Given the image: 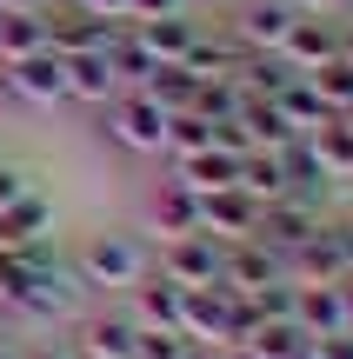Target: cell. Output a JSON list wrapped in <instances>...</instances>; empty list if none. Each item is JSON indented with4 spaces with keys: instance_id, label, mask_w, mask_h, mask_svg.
I'll list each match as a JSON object with an SVG mask.
<instances>
[{
    "instance_id": "1",
    "label": "cell",
    "mask_w": 353,
    "mask_h": 359,
    "mask_svg": "<svg viewBox=\"0 0 353 359\" xmlns=\"http://www.w3.org/2000/svg\"><path fill=\"white\" fill-rule=\"evenodd\" d=\"M74 273L87 280V293L120 299V293H133V286L154 273V246H147L140 233H120V226L87 233V240H80V253H74Z\"/></svg>"
},
{
    "instance_id": "2",
    "label": "cell",
    "mask_w": 353,
    "mask_h": 359,
    "mask_svg": "<svg viewBox=\"0 0 353 359\" xmlns=\"http://www.w3.org/2000/svg\"><path fill=\"white\" fill-rule=\"evenodd\" d=\"M100 140L120 154H160L167 147V107H154L140 87H120L100 107Z\"/></svg>"
},
{
    "instance_id": "3",
    "label": "cell",
    "mask_w": 353,
    "mask_h": 359,
    "mask_svg": "<svg viewBox=\"0 0 353 359\" xmlns=\"http://www.w3.org/2000/svg\"><path fill=\"white\" fill-rule=\"evenodd\" d=\"M327 219H333V213H327L320 200H307V193H280V200H267V206H260V226H253V240H260L267 253L280 259V273H287V259L300 253V246L314 240Z\"/></svg>"
},
{
    "instance_id": "4",
    "label": "cell",
    "mask_w": 353,
    "mask_h": 359,
    "mask_svg": "<svg viewBox=\"0 0 353 359\" xmlns=\"http://www.w3.org/2000/svg\"><path fill=\"white\" fill-rule=\"evenodd\" d=\"M154 273H167L173 286H220V240H213V233H180V240H160Z\"/></svg>"
},
{
    "instance_id": "5",
    "label": "cell",
    "mask_w": 353,
    "mask_h": 359,
    "mask_svg": "<svg viewBox=\"0 0 353 359\" xmlns=\"http://www.w3.org/2000/svg\"><path fill=\"white\" fill-rule=\"evenodd\" d=\"M300 20V7H293V0H240L234 7V40L247 53H280V40H287V27Z\"/></svg>"
},
{
    "instance_id": "6",
    "label": "cell",
    "mask_w": 353,
    "mask_h": 359,
    "mask_svg": "<svg viewBox=\"0 0 353 359\" xmlns=\"http://www.w3.org/2000/svg\"><path fill=\"white\" fill-rule=\"evenodd\" d=\"M7 80L20 93V107H60L67 100V53H53V47L20 53V60H7Z\"/></svg>"
},
{
    "instance_id": "7",
    "label": "cell",
    "mask_w": 353,
    "mask_h": 359,
    "mask_svg": "<svg viewBox=\"0 0 353 359\" xmlns=\"http://www.w3.org/2000/svg\"><path fill=\"white\" fill-rule=\"evenodd\" d=\"M333 53H340V13H300V20L287 27V40H280V60H287L293 74H314Z\"/></svg>"
},
{
    "instance_id": "8",
    "label": "cell",
    "mask_w": 353,
    "mask_h": 359,
    "mask_svg": "<svg viewBox=\"0 0 353 359\" xmlns=\"http://www.w3.org/2000/svg\"><path fill=\"white\" fill-rule=\"evenodd\" d=\"M253 226H260V200L240 187H213L200 193V233H213V240H253Z\"/></svg>"
},
{
    "instance_id": "9",
    "label": "cell",
    "mask_w": 353,
    "mask_h": 359,
    "mask_svg": "<svg viewBox=\"0 0 353 359\" xmlns=\"http://www.w3.org/2000/svg\"><path fill=\"white\" fill-rule=\"evenodd\" d=\"M47 47L53 53H100L107 40H114V20H93V13H80L74 0H47Z\"/></svg>"
},
{
    "instance_id": "10",
    "label": "cell",
    "mask_w": 353,
    "mask_h": 359,
    "mask_svg": "<svg viewBox=\"0 0 353 359\" xmlns=\"http://www.w3.org/2000/svg\"><path fill=\"white\" fill-rule=\"evenodd\" d=\"M180 299L187 286H173L167 273H147L133 293H120V306H127L133 326H154V333H180Z\"/></svg>"
},
{
    "instance_id": "11",
    "label": "cell",
    "mask_w": 353,
    "mask_h": 359,
    "mask_svg": "<svg viewBox=\"0 0 353 359\" xmlns=\"http://www.w3.org/2000/svg\"><path fill=\"white\" fill-rule=\"evenodd\" d=\"M53 240V200L47 193H20L13 206H0V253H20V246H47Z\"/></svg>"
},
{
    "instance_id": "12",
    "label": "cell",
    "mask_w": 353,
    "mask_h": 359,
    "mask_svg": "<svg viewBox=\"0 0 353 359\" xmlns=\"http://www.w3.org/2000/svg\"><path fill=\"white\" fill-rule=\"evenodd\" d=\"M274 160H280V180H287V193H307V200H320V206H327L333 180H327V167H320L314 133H293L287 147H274Z\"/></svg>"
},
{
    "instance_id": "13",
    "label": "cell",
    "mask_w": 353,
    "mask_h": 359,
    "mask_svg": "<svg viewBox=\"0 0 353 359\" xmlns=\"http://www.w3.org/2000/svg\"><path fill=\"white\" fill-rule=\"evenodd\" d=\"M267 280H287V273H280V259L267 253L260 240H227L220 246V286L253 293V286H267Z\"/></svg>"
},
{
    "instance_id": "14",
    "label": "cell",
    "mask_w": 353,
    "mask_h": 359,
    "mask_svg": "<svg viewBox=\"0 0 353 359\" xmlns=\"http://www.w3.org/2000/svg\"><path fill=\"white\" fill-rule=\"evenodd\" d=\"M80 346L93 359H133V339H140V326L127 320V306H107V313H80Z\"/></svg>"
},
{
    "instance_id": "15",
    "label": "cell",
    "mask_w": 353,
    "mask_h": 359,
    "mask_svg": "<svg viewBox=\"0 0 353 359\" xmlns=\"http://www.w3.org/2000/svg\"><path fill=\"white\" fill-rule=\"evenodd\" d=\"M293 320L307 326V339L347 333V293H340V280H333V286H293Z\"/></svg>"
},
{
    "instance_id": "16",
    "label": "cell",
    "mask_w": 353,
    "mask_h": 359,
    "mask_svg": "<svg viewBox=\"0 0 353 359\" xmlns=\"http://www.w3.org/2000/svg\"><path fill=\"white\" fill-rule=\"evenodd\" d=\"M114 93H120V74H114V60H107V47L100 53H67V100L107 107Z\"/></svg>"
},
{
    "instance_id": "17",
    "label": "cell",
    "mask_w": 353,
    "mask_h": 359,
    "mask_svg": "<svg viewBox=\"0 0 353 359\" xmlns=\"http://www.w3.org/2000/svg\"><path fill=\"white\" fill-rule=\"evenodd\" d=\"M154 233H160V240L200 233V193L180 187V180H160V193H154Z\"/></svg>"
},
{
    "instance_id": "18",
    "label": "cell",
    "mask_w": 353,
    "mask_h": 359,
    "mask_svg": "<svg viewBox=\"0 0 353 359\" xmlns=\"http://www.w3.org/2000/svg\"><path fill=\"white\" fill-rule=\"evenodd\" d=\"M133 34H140V47L167 67V60H180V53L194 47L200 20H194V13H167V20H133Z\"/></svg>"
},
{
    "instance_id": "19",
    "label": "cell",
    "mask_w": 353,
    "mask_h": 359,
    "mask_svg": "<svg viewBox=\"0 0 353 359\" xmlns=\"http://www.w3.org/2000/svg\"><path fill=\"white\" fill-rule=\"evenodd\" d=\"M140 93L154 107H167V114H194V100H200V80L187 74L180 60H167V67H154V74L140 80Z\"/></svg>"
},
{
    "instance_id": "20",
    "label": "cell",
    "mask_w": 353,
    "mask_h": 359,
    "mask_svg": "<svg viewBox=\"0 0 353 359\" xmlns=\"http://www.w3.org/2000/svg\"><path fill=\"white\" fill-rule=\"evenodd\" d=\"M274 107H280V120H287L293 133H314V127H327V120H333V114H327V100L314 93V80H307V74H293L287 87L274 93Z\"/></svg>"
},
{
    "instance_id": "21",
    "label": "cell",
    "mask_w": 353,
    "mask_h": 359,
    "mask_svg": "<svg viewBox=\"0 0 353 359\" xmlns=\"http://www.w3.org/2000/svg\"><path fill=\"white\" fill-rule=\"evenodd\" d=\"M173 180H180V187H194V193H213V187H234V180H240V160L220 154V147H207V154L173 160Z\"/></svg>"
},
{
    "instance_id": "22",
    "label": "cell",
    "mask_w": 353,
    "mask_h": 359,
    "mask_svg": "<svg viewBox=\"0 0 353 359\" xmlns=\"http://www.w3.org/2000/svg\"><path fill=\"white\" fill-rule=\"evenodd\" d=\"M107 60H114V74H120V87H140L147 74H154V53L140 47V34H133V20H120L114 27V40H107Z\"/></svg>"
},
{
    "instance_id": "23",
    "label": "cell",
    "mask_w": 353,
    "mask_h": 359,
    "mask_svg": "<svg viewBox=\"0 0 353 359\" xmlns=\"http://www.w3.org/2000/svg\"><path fill=\"white\" fill-rule=\"evenodd\" d=\"M234 80H240V93H253V100H274V93L293 80V67L280 60V53H247V60L234 67Z\"/></svg>"
},
{
    "instance_id": "24",
    "label": "cell",
    "mask_w": 353,
    "mask_h": 359,
    "mask_svg": "<svg viewBox=\"0 0 353 359\" xmlns=\"http://www.w3.org/2000/svg\"><path fill=\"white\" fill-rule=\"evenodd\" d=\"M40 13H47V7H40ZM40 13H0V67L47 47V20H40Z\"/></svg>"
},
{
    "instance_id": "25",
    "label": "cell",
    "mask_w": 353,
    "mask_h": 359,
    "mask_svg": "<svg viewBox=\"0 0 353 359\" xmlns=\"http://www.w3.org/2000/svg\"><path fill=\"white\" fill-rule=\"evenodd\" d=\"M240 193H253V200H280V193H287V180H280V160H274V147H253L247 160H240V180H234Z\"/></svg>"
},
{
    "instance_id": "26",
    "label": "cell",
    "mask_w": 353,
    "mask_h": 359,
    "mask_svg": "<svg viewBox=\"0 0 353 359\" xmlns=\"http://www.w3.org/2000/svg\"><path fill=\"white\" fill-rule=\"evenodd\" d=\"M247 346L260 353V359H293V353H307V346H314V339H307V326H300V320H260Z\"/></svg>"
},
{
    "instance_id": "27",
    "label": "cell",
    "mask_w": 353,
    "mask_h": 359,
    "mask_svg": "<svg viewBox=\"0 0 353 359\" xmlns=\"http://www.w3.org/2000/svg\"><path fill=\"white\" fill-rule=\"evenodd\" d=\"M314 147H320V167H327V180H353V127L340 114L327 120V127H314Z\"/></svg>"
},
{
    "instance_id": "28",
    "label": "cell",
    "mask_w": 353,
    "mask_h": 359,
    "mask_svg": "<svg viewBox=\"0 0 353 359\" xmlns=\"http://www.w3.org/2000/svg\"><path fill=\"white\" fill-rule=\"evenodd\" d=\"M234 120L253 133V147H287V140H293V127L280 120V107H274V100H253V93L240 100V114H234Z\"/></svg>"
},
{
    "instance_id": "29",
    "label": "cell",
    "mask_w": 353,
    "mask_h": 359,
    "mask_svg": "<svg viewBox=\"0 0 353 359\" xmlns=\"http://www.w3.org/2000/svg\"><path fill=\"white\" fill-rule=\"evenodd\" d=\"M207 147H213V127L200 114H167V147H160L167 167H173V160H187V154H207Z\"/></svg>"
},
{
    "instance_id": "30",
    "label": "cell",
    "mask_w": 353,
    "mask_h": 359,
    "mask_svg": "<svg viewBox=\"0 0 353 359\" xmlns=\"http://www.w3.org/2000/svg\"><path fill=\"white\" fill-rule=\"evenodd\" d=\"M307 80H314V93L327 100V114H347V107H353V60H340V53H333V60L314 67Z\"/></svg>"
},
{
    "instance_id": "31",
    "label": "cell",
    "mask_w": 353,
    "mask_h": 359,
    "mask_svg": "<svg viewBox=\"0 0 353 359\" xmlns=\"http://www.w3.org/2000/svg\"><path fill=\"white\" fill-rule=\"evenodd\" d=\"M247 306H253V320H293V280H267V286H253Z\"/></svg>"
},
{
    "instance_id": "32",
    "label": "cell",
    "mask_w": 353,
    "mask_h": 359,
    "mask_svg": "<svg viewBox=\"0 0 353 359\" xmlns=\"http://www.w3.org/2000/svg\"><path fill=\"white\" fill-rule=\"evenodd\" d=\"M187 353V333H154V326H140V339H133V359H180Z\"/></svg>"
},
{
    "instance_id": "33",
    "label": "cell",
    "mask_w": 353,
    "mask_h": 359,
    "mask_svg": "<svg viewBox=\"0 0 353 359\" xmlns=\"http://www.w3.org/2000/svg\"><path fill=\"white\" fill-rule=\"evenodd\" d=\"M207 127H213V147H220V154H234V160L253 154V133L240 127V120H207Z\"/></svg>"
},
{
    "instance_id": "34",
    "label": "cell",
    "mask_w": 353,
    "mask_h": 359,
    "mask_svg": "<svg viewBox=\"0 0 353 359\" xmlns=\"http://www.w3.org/2000/svg\"><path fill=\"white\" fill-rule=\"evenodd\" d=\"M20 193H34V173H27L20 160H0V206H13Z\"/></svg>"
},
{
    "instance_id": "35",
    "label": "cell",
    "mask_w": 353,
    "mask_h": 359,
    "mask_svg": "<svg viewBox=\"0 0 353 359\" xmlns=\"http://www.w3.org/2000/svg\"><path fill=\"white\" fill-rule=\"evenodd\" d=\"M74 7H80V13H93V20H114V27H120V20H133V0H74Z\"/></svg>"
},
{
    "instance_id": "36",
    "label": "cell",
    "mask_w": 353,
    "mask_h": 359,
    "mask_svg": "<svg viewBox=\"0 0 353 359\" xmlns=\"http://www.w3.org/2000/svg\"><path fill=\"white\" fill-rule=\"evenodd\" d=\"M167 13H194V0H133V20H167Z\"/></svg>"
},
{
    "instance_id": "37",
    "label": "cell",
    "mask_w": 353,
    "mask_h": 359,
    "mask_svg": "<svg viewBox=\"0 0 353 359\" xmlns=\"http://www.w3.org/2000/svg\"><path fill=\"white\" fill-rule=\"evenodd\" d=\"M314 359H353V333H327V339H314Z\"/></svg>"
},
{
    "instance_id": "38",
    "label": "cell",
    "mask_w": 353,
    "mask_h": 359,
    "mask_svg": "<svg viewBox=\"0 0 353 359\" xmlns=\"http://www.w3.org/2000/svg\"><path fill=\"white\" fill-rule=\"evenodd\" d=\"M20 359H67L60 339H34V346H20Z\"/></svg>"
},
{
    "instance_id": "39",
    "label": "cell",
    "mask_w": 353,
    "mask_h": 359,
    "mask_svg": "<svg viewBox=\"0 0 353 359\" xmlns=\"http://www.w3.org/2000/svg\"><path fill=\"white\" fill-rule=\"evenodd\" d=\"M180 359H227V346H213V339H187Z\"/></svg>"
},
{
    "instance_id": "40",
    "label": "cell",
    "mask_w": 353,
    "mask_h": 359,
    "mask_svg": "<svg viewBox=\"0 0 353 359\" xmlns=\"http://www.w3.org/2000/svg\"><path fill=\"white\" fill-rule=\"evenodd\" d=\"M300 13H347V0H293Z\"/></svg>"
},
{
    "instance_id": "41",
    "label": "cell",
    "mask_w": 353,
    "mask_h": 359,
    "mask_svg": "<svg viewBox=\"0 0 353 359\" xmlns=\"http://www.w3.org/2000/svg\"><path fill=\"white\" fill-rule=\"evenodd\" d=\"M47 0H0V13H40Z\"/></svg>"
},
{
    "instance_id": "42",
    "label": "cell",
    "mask_w": 353,
    "mask_h": 359,
    "mask_svg": "<svg viewBox=\"0 0 353 359\" xmlns=\"http://www.w3.org/2000/svg\"><path fill=\"white\" fill-rule=\"evenodd\" d=\"M340 60H353V20L340 13Z\"/></svg>"
},
{
    "instance_id": "43",
    "label": "cell",
    "mask_w": 353,
    "mask_h": 359,
    "mask_svg": "<svg viewBox=\"0 0 353 359\" xmlns=\"http://www.w3.org/2000/svg\"><path fill=\"white\" fill-rule=\"evenodd\" d=\"M60 346H67V359H93L87 346H80V339H60Z\"/></svg>"
},
{
    "instance_id": "44",
    "label": "cell",
    "mask_w": 353,
    "mask_h": 359,
    "mask_svg": "<svg viewBox=\"0 0 353 359\" xmlns=\"http://www.w3.org/2000/svg\"><path fill=\"white\" fill-rule=\"evenodd\" d=\"M340 293H347V333H353V280H340Z\"/></svg>"
},
{
    "instance_id": "45",
    "label": "cell",
    "mask_w": 353,
    "mask_h": 359,
    "mask_svg": "<svg viewBox=\"0 0 353 359\" xmlns=\"http://www.w3.org/2000/svg\"><path fill=\"white\" fill-rule=\"evenodd\" d=\"M227 359H260V353H253V346H227Z\"/></svg>"
},
{
    "instance_id": "46",
    "label": "cell",
    "mask_w": 353,
    "mask_h": 359,
    "mask_svg": "<svg viewBox=\"0 0 353 359\" xmlns=\"http://www.w3.org/2000/svg\"><path fill=\"white\" fill-rule=\"evenodd\" d=\"M340 120H347V127H353V107H347V114H340Z\"/></svg>"
},
{
    "instance_id": "47",
    "label": "cell",
    "mask_w": 353,
    "mask_h": 359,
    "mask_svg": "<svg viewBox=\"0 0 353 359\" xmlns=\"http://www.w3.org/2000/svg\"><path fill=\"white\" fill-rule=\"evenodd\" d=\"M347 13H353V0H347Z\"/></svg>"
},
{
    "instance_id": "48",
    "label": "cell",
    "mask_w": 353,
    "mask_h": 359,
    "mask_svg": "<svg viewBox=\"0 0 353 359\" xmlns=\"http://www.w3.org/2000/svg\"><path fill=\"white\" fill-rule=\"evenodd\" d=\"M13 359H20V353H13Z\"/></svg>"
}]
</instances>
